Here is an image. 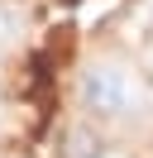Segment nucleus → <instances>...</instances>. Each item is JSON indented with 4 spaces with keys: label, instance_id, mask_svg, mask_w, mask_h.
Segmentation results:
<instances>
[{
    "label": "nucleus",
    "instance_id": "f03ea898",
    "mask_svg": "<svg viewBox=\"0 0 153 158\" xmlns=\"http://www.w3.org/2000/svg\"><path fill=\"white\" fill-rule=\"evenodd\" d=\"M57 148H62V158H101L105 144H101V134H96L91 125H72V129L62 134Z\"/></svg>",
    "mask_w": 153,
    "mask_h": 158
},
{
    "label": "nucleus",
    "instance_id": "f257e3e1",
    "mask_svg": "<svg viewBox=\"0 0 153 158\" xmlns=\"http://www.w3.org/2000/svg\"><path fill=\"white\" fill-rule=\"evenodd\" d=\"M76 106L91 125H120V120L134 115L139 106V91H134V77L124 62L115 58H91L76 77Z\"/></svg>",
    "mask_w": 153,
    "mask_h": 158
}]
</instances>
